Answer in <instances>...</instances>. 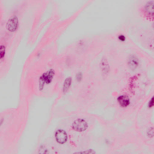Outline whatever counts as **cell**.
<instances>
[{"mask_svg":"<svg viewBox=\"0 0 154 154\" xmlns=\"http://www.w3.org/2000/svg\"><path fill=\"white\" fill-rule=\"evenodd\" d=\"M55 72L53 69H50L43 73L39 77L38 80L39 90L41 91L45 85L50 84L54 78Z\"/></svg>","mask_w":154,"mask_h":154,"instance_id":"cell-1","label":"cell"},{"mask_svg":"<svg viewBox=\"0 0 154 154\" xmlns=\"http://www.w3.org/2000/svg\"><path fill=\"white\" fill-rule=\"evenodd\" d=\"M88 127L87 122L84 120L79 119L75 120L72 124V128L76 131L82 132L86 130Z\"/></svg>","mask_w":154,"mask_h":154,"instance_id":"cell-2","label":"cell"},{"mask_svg":"<svg viewBox=\"0 0 154 154\" xmlns=\"http://www.w3.org/2000/svg\"><path fill=\"white\" fill-rule=\"evenodd\" d=\"M18 26V19L16 16H14L8 20L6 24V28L8 31L13 32L16 30Z\"/></svg>","mask_w":154,"mask_h":154,"instance_id":"cell-3","label":"cell"},{"mask_svg":"<svg viewBox=\"0 0 154 154\" xmlns=\"http://www.w3.org/2000/svg\"><path fill=\"white\" fill-rule=\"evenodd\" d=\"M55 138L57 142L60 144L65 143L67 140V134L64 130L59 129L55 133Z\"/></svg>","mask_w":154,"mask_h":154,"instance_id":"cell-4","label":"cell"},{"mask_svg":"<svg viewBox=\"0 0 154 154\" xmlns=\"http://www.w3.org/2000/svg\"><path fill=\"white\" fill-rule=\"evenodd\" d=\"M128 64L131 70H135L139 66V60L136 56L131 55L128 60Z\"/></svg>","mask_w":154,"mask_h":154,"instance_id":"cell-5","label":"cell"},{"mask_svg":"<svg viewBox=\"0 0 154 154\" xmlns=\"http://www.w3.org/2000/svg\"><path fill=\"white\" fill-rule=\"evenodd\" d=\"M100 68L103 75H107L110 71V67L107 60L105 58H103L100 62Z\"/></svg>","mask_w":154,"mask_h":154,"instance_id":"cell-6","label":"cell"},{"mask_svg":"<svg viewBox=\"0 0 154 154\" xmlns=\"http://www.w3.org/2000/svg\"><path fill=\"white\" fill-rule=\"evenodd\" d=\"M72 82V79L71 76L67 77L65 79L63 86L62 91L64 93H66L70 88Z\"/></svg>","mask_w":154,"mask_h":154,"instance_id":"cell-7","label":"cell"},{"mask_svg":"<svg viewBox=\"0 0 154 154\" xmlns=\"http://www.w3.org/2000/svg\"><path fill=\"white\" fill-rule=\"evenodd\" d=\"M117 101L119 105L122 107H126L130 104V100L128 97L126 95H122L117 98Z\"/></svg>","mask_w":154,"mask_h":154,"instance_id":"cell-8","label":"cell"},{"mask_svg":"<svg viewBox=\"0 0 154 154\" xmlns=\"http://www.w3.org/2000/svg\"><path fill=\"white\" fill-rule=\"evenodd\" d=\"M83 75L81 72H79L75 74V78L76 81L78 82H81L83 79Z\"/></svg>","mask_w":154,"mask_h":154,"instance_id":"cell-9","label":"cell"},{"mask_svg":"<svg viewBox=\"0 0 154 154\" xmlns=\"http://www.w3.org/2000/svg\"><path fill=\"white\" fill-rule=\"evenodd\" d=\"M6 52V48L3 45H1L0 47V60L3 59Z\"/></svg>","mask_w":154,"mask_h":154,"instance_id":"cell-10","label":"cell"},{"mask_svg":"<svg viewBox=\"0 0 154 154\" xmlns=\"http://www.w3.org/2000/svg\"><path fill=\"white\" fill-rule=\"evenodd\" d=\"M154 105V98L153 97L149 100L148 103V106L149 108H151Z\"/></svg>","mask_w":154,"mask_h":154,"instance_id":"cell-11","label":"cell"},{"mask_svg":"<svg viewBox=\"0 0 154 154\" xmlns=\"http://www.w3.org/2000/svg\"><path fill=\"white\" fill-rule=\"evenodd\" d=\"M148 133V135H149V137H152V135L153 136V128H152H152H151L150 129V130L149 131Z\"/></svg>","mask_w":154,"mask_h":154,"instance_id":"cell-12","label":"cell"}]
</instances>
